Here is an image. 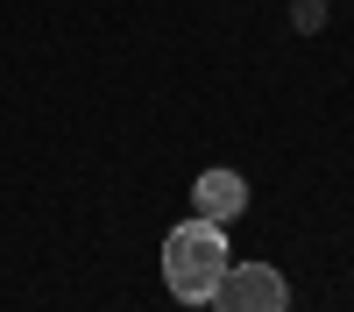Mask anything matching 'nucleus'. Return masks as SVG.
Here are the masks:
<instances>
[{
  "instance_id": "2",
  "label": "nucleus",
  "mask_w": 354,
  "mask_h": 312,
  "mask_svg": "<svg viewBox=\"0 0 354 312\" xmlns=\"http://www.w3.org/2000/svg\"><path fill=\"white\" fill-rule=\"evenodd\" d=\"M213 312H290V284L270 263H227V277L213 284Z\"/></svg>"
},
{
  "instance_id": "1",
  "label": "nucleus",
  "mask_w": 354,
  "mask_h": 312,
  "mask_svg": "<svg viewBox=\"0 0 354 312\" xmlns=\"http://www.w3.org/2000/svg\"><path fill=\"white\" fill-rule=\"evenodd\" d=\"M234 263V248H227V227L220 220H185V227H170L163 235V291L177 305H205L213 298V284L227 277Z\"/></svg>"
},
{
  "instance_id": "4",
  "label": "nucleus",
  "mask_w": 354,
  "mask_h": 312,
  "mask_svg": "<svg viewBox=\"0 0 354 312\" xmlns=\"http://www.w3.org/2000/svg\"><path fill=\"white\" fill-rule=\"evenodd\" d=\"M290 21H298L305 36H312V28H326V0H298V8H290Z\"/></svg>"
},
{
  "instance_id": "3",
  "label": "nucleus",
  "mask_w": 354,
  "mask_h": 312,
  "mask_svg": "<svg viewBox=\"0 0 354 312\" xmlns=\"http://www.w3.org/2000/svg\"><path fill=\"white\" fill-rule=\"evenodd\" d=\"M192 206H198V220H234L248 206V185H241V170H198V185H192Z\"/></svg>"
}]
</instances>
